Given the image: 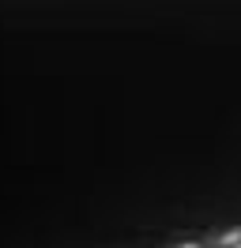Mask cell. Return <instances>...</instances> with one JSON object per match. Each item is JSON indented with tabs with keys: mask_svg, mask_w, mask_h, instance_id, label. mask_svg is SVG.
<instances>
[{
	"mask_svg": "<svg viewBox=\"0 0 241 248\" xmlns=\"http://www.w3.org/2000/svg\"><path fill=\"white\" fill-rule=\"evenodd\" d=\"M238 248H241V245H238Z\"/></svg>",
	"mask_w": 241,
	"mask_h": 248,
	"instance_id": "1",
	"label": "cell"
}]
</instances>
